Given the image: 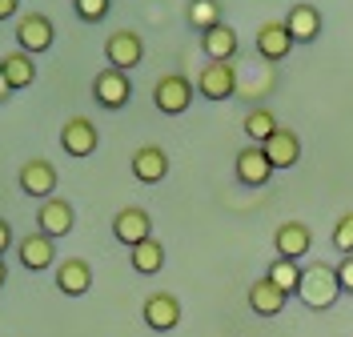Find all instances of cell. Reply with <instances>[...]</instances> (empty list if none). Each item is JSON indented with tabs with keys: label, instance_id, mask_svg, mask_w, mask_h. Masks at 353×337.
I'll use <instances>...</instances> for the list:
<instances>
[{
	"label": "cell",
	"instance_id": "9",
	"mask_svg": "<svg viewBox=\"0 0 353 337\" xmlns=\"http://www.w3.org/2000/svg\"><path fill=\"white\" fill-rule=\"evenodd\" d=\"M52 189H57V169H52L44 157L24 161V165H21V193L37 197V201H48V197H52Z\"/></svg>",
	"mask_w": 353,
	"mask_h": 337
},
{
	"label": "cell",
	"instance_id": "15",
	"mask_svg": "<svg viewBox=\"0 0 353 337\" xmlns=\"http://www.w3.org/2000/svg\"><path fill=\"white\" fill-rule=\"evenodd\" d=\"M165 173H169V153L161 145H141L132 153V177L141 181V185H157Z\"/></svg>",
	"mask_w": 353,
	"mask_h": 337
},
{
	"label": "cell",
	"instance_id": "3",
	"mask_svg": "<svg viewBox=\"0 0 353 337\" xmlns=\"http://www.w3.org/2000/svg\"><path fill=\"white\" fill-rule=\"evenodd\" d=\"M52 41H57V28H52V21L44 12H24L21 21H17V48H24L28 57L48 52Z\"/></svg>",
	"mask_w": 353,
	"mask_h": 337
},
{
	"label": "cell",
	"instance_id": "10",
	"mask_svg": "<svg viewBox=\"0 0 353 337\" xmlns=\"http://www.w3.org/2000/svg\"><path fill=\"white\" fill-rule=\"evenodd\" d=\"M273 249H277V257H285V261H301L309 249H313L309 225L305 221H285L277 233H273Z\"/></svg>",
	"mask_w": 353,
	"mask_h": 337
},
{
	"label": "cell",
	"instance_id": "24",
	"mask_svg": "<svg viewBox=\"0 0 353 337\" xmlns=\"http://www.w3.org/2000/svg\"><path fill=\"white\" fill-rule=\"evenodd\" d=\"M277 129H281V125H277V116H273L269 109H249L245 112V136H249L253 145H265Z\"/></svg>",
	"mask_w": 353,
	"mask_h": 337
},
{
	"label": "cell",
	"instance_id": "1",
	"mask_svg": "<svg viewBox=\"0 0 353 337\" xmlns=\"http://www.w3.org/2000/svg\"><path fill=\"white\" fill-rule=\"evenodd\" d=\"M297 297L305 301L309 309H330L333 301L341 297V281H337V269H333V265H325V261H317V265L301 269V285H297Z\"/></svg>",
	"mask_w": 353,
	"mask_h": 337
},
{
	"label": "cell",
	"instance_id": "12",
	"mask_svg": "<svg viewBox=\"0 0 353 337\" xmlns=\"http://www.w3.org/2000/svg\"><path fill=\"white\" fill-rule=\"evenodd\" d=\"M141 317H145V325H149V329L169 334V329H176V321H181V301H176L173 293H153V297L145 301Z\"/></svg>",
	"mask_w": 353,
	"mask_h": 337
},
{
	"label": "cell",
	"instance_id": "22",
	"mask_svg": "<svg viewBox=\"0 0 353 337\" xmlns=\"http://www.w3.org/2000/svg\"><path fill=\"white\" fill-rule=\"evenodd\" d=\"M0 72L8 76L12 92H17V89H28V85L37 81V61H32L24 48H12V52H4V57H0Z\"/></svg>",
	"mask_w": 353,
	"mask_h": 337
},
{
	"label": "cell",
	"instance_id": "8",
	"mask_svg": "<svg viewBox=\"0 0 353 337\" xmlns=\"http://www.w3.org/2000/svg\"><path fill=\"white\" fill-rule=\"evenodd\" d=\"M97 145H101L97 125H92L88 116H68L65 129H61V149H65L68 157H92Z\"/></svg>",
	"mask_w": 353,
	"mask_h": 337
},
{
	"label": "cell",
	"instance_id": "29",
	"mask_svg": "<svg viewBox=\"0 0 353 337\" xmlns=\"http://www.w3.org/2000/svg\"><path fill=\"white\" fill-rule=\"evenodd\" d=\"M337 281H341V293H353V257H341V265H337Z\"/></svg>",
	"mask_w": 353,
	"mask_h": 337
},
{
	"label": "cell",
	"instance_id": "28",
	"mask_svg": "<svg viewBox=\"0 0 353 337\" xmlns=\"http://www.w3.org/2000/svg\"><path fill=\"white\" fill-rule=\"evenodd\" d=\"M77 4V17L85 24H97V21H105L109 17V8H112V0H72Z\"/></svg>",
	"mask_w": 353,
	"mask_h": 337
},
{
	"label": "cell",
	"instance_id": "4",
	"mask_svg": "<svg viewBox=\"0 0 353 337\" xmlns=\"http://www.w3.org/2000/svg\"><path fill=\"white\" fill-rule=\"evenodd\" d=\"M197 92L205 101H229V96H237V68H233V61H209L197 76Z\"/></svg>",
	"mask_w": 353,
	"mask_h": 337
},
{
	"label": "cell",
	"instance_id": "2",
	"mask_svg": "<svg viewBox=\"0 0 353 337\" xmlns=\"http://www.w3.org/2000/svg\"><path fill=\"white\" fill-rule=\"evenodd\" d=\"M153 105L165 112V116H181V112L193 105V81L181 76V72L161 76V81L153 85Z\"/></svg>",
	"mask_w": 353,
	"mask_h": 337
},
{
	"label": "cell",
	"instance_id": "31",
	"mask_svg": "<svg viewBox=\"0 0 353 337\" xmlns=\"http://www.w3.org/2000/svg\"><path fill=\"white\" fill-rule=\"evenodd\" d=\"M17 12H21V0H0V21H8Z\"/></svg>",
	"mask_w": 353,
	"mask_h": 337
},
{
	"label": "cell",
	"instance_id": "13",
	"mask_svg": "<svg viewBox=\"0 0 353 337\" xmlns=\"http://www.w3.org/2000/svg\"><path fill=\"white\" fill-rule=\"evenodd\" d=\"M269 177H273V161L265 157L261 145H249V149H241V153H237V181H241V185H249V189H261Z\"/></svg>",
	"mask_w": 353,
	"mask_h": 337
},
{
	"label": "cell",
	"instance_id": "23",
	"mask_svg": "<svg viewBox=\"0 0 353 337\" xmlns=\"http://www.w3.org/2000/svg\"><path fill=\"white\" fill-rule=\"evenodd\" d=\"M129 261H132V269L141 273V277L161 273V265H165V245H161L157 237H149V241H141V245L129 249Z\"/></svg>",
	"mask_w": 353,
	"mask_h": 337
},
{
	"label": "cell",
	"instance_id": "17",
	"mask_svg": "<svg viewBox=\"0 0 353 337\" xmlns=\"http://www.w3.org/2000/svg\"><path fill=\"white\" fill-rule=\"evenodd\" d=\"M261 149H265V157L273 161V169H293L301 161V141H297L293 129H277Z\"/></svg>",
	"mask_w": 353,
	"mask_h": 337
},
{
	"label": "cell",
	"instance_id": "27",
	"mask_svg": "<svg viewBox=\"0 0 353 337\" xmlns=\"http://www.w3.org/2000/svg\"><path fill=\"white\" fill-rule=\"evenodd\" d=\"M333 249L345 253V257H353V209L350 213H341L337 225H333Z\"/></svg>",
	"mask_w": 353,
	"mask_h": 337
},
{
	"label": "cell",
	"instance_id": "18",
	"mask_svg": "<svg viewBox=\"0 0 353 337\" xmlns=\"http://www.w3.org/2000/svg\"><path fill=\"white\" fill-rule=\"evenodd\" d=\"M285 301H289V293L277 289L269 277H261V281L249 285V309H253L257 317H277L281 309H285Z\"/></svg>",
	"mask_w": 353,
	"mask_h": 337
},
{
	"label": "cell",
	"instance_id": "33",
	"mask_svg": "<svg viewBox=\"0 0 353 337\" xmlns=\"http://www.w3.org/2000/svg\"><path fill=\"white\" fill-rule=\"evenodd\" d=\"M8 281V265H4V257H0V285Z\"/></svg>",
	"mask_w": 353,
	"mask_h": 337
},
{
	"label": "cell",
	"instance_id": "6",
	"mask_svg": "<svg viewBox=\"0 0 353 337\" xmlns=\"http://www.w3.org/2000/svg\"><path fill=\"white\" fill-rule=\"evenodd\" d=\"M92 96H97V105H105V109H125L132 101L129 72H121V68L97 72V76H92Z\"/></svg>",
	"mask_w": 353,
	"mask_h": 337
},
{
	"label": "cell",
	"instance_id": "25",
	"mask_svg": "<svg viewBox=\"0 0 353 337\" xmlns=\"http://www.w3.org/2000/svg\"><path fill=\"white\" fill-rule=\"evenodd\" d=\"M265 277H269L277 289H285V293H297V285H301V269H297V261H285V257H277Z\"/></svg>",
	"mask_w": 353,
	"mask_h": 337
},
{
	"label": "cell",
	"instance_id": "14",
	"mask_svg": "<svg viewBox=\"0 0 353 337\" xmlns=\"http://www.w3.org/2000/svg\"><path fill=\"white\" fill-rule=\"evenodd\" d=\"M289 48H293V37H289L285 21H265L257 28V57L261 61H285Z\"/></svg>",
	"mask_w": 353,
	"mask_h": 337
},
{
	"label": "cell",
	"instance_id": "21",
	"mask_svg": "<svg viewBox=\"0 0 353 337\" xmlns=\"http://www.w3.org/2000/svg\"><path fill=\"white\" fill-rule=\"evenodd\" d=\"M237 28H229V24L221 21L217 28H209V32H201V52L209 57V61H233L237 57Z\"/></svg>",
	"mask_w": 353,
	"mask_h": 337
},
{
	"label": "cell",
	"instance_id": "11",
	"mask_svg": "<svg viewBox=\"0 0 353 337\" xmlns=\"http://www.w3.org/2000/svg\"><path fill=\"white\" fill-rule=\"evenodd\" d=\"M37 225H41L44 237H68L72 225H77V213H72V205L65 197H48L41 205V213H37Z\"/></svg>",
	"mask_w": 353,
	"mask_h": 337
},
{
	"label": "cell",
	"instance_id": "5",
	"mask_svg": "<svg viewBox=\"0 0 353 337\" xmlns=\"http://www.w3.org/2000/svg\"><path fill=\"white\" fill-rule=\"evenodd\" d=\"M105 61H109V68L129 72V68H137L145 61V41L132 28H121V32H112L109 41H105Z\"/></svg>",
	"mask_w": 353,
	"mask_h": 337
},
{
	"label": "cell",
	"instance_id": "7",
	"mask_svg": "<svg viewBox=\"0 0 353 337\" xmlns=\"http://www.w3.org/2000/svg\"><path fill=\"white\" fill-rule=\"evenodd\" d=\"M112 237L121 241V245H141V241H149L153 237V221H149V213L141 209V205H125L117 217H112Z\"/></svg>",
	"mask_w": 353,
	"mask_h": 337
},
{
	"label": "cell",
	"instance_id": "26",
	"mask_svg": "<svg viewBox=\"0 0 353 337\" xmlns=\"http://www.w3.org/2000/svg\"><path fill=\"white\" fill-rule=\"evenodd\" d=\"M189 24L201 28V32L217 28V24H221V4H217V0H193V4H189Z\"/></svg>",
	"mask_w": 353,
	"mask_h": 337
},
{
	"label": "cell",
	"instance_id": "16",
	"mask_svg": "<svg viewBox=\"0 0 353 337\" xmlns=\"http://www.w3.org/2000/svg\"><path fill=\"white\" fill-rule=\"evenodd\" d=\"M17 257H21L24 269H32V273L48 269V265L57 261L52 237H44V233H28V237H21V241H17Z\"/></svg>",
	"mask_w": 353,
	"mask_h": 337
},
{
	"label": "cell",
	"instance_id": "30",
	"mask_svg": "<svg viewBox=\"0 0 353 337\" xmlns=\"http://www.w3.org/2000/svg\"><path fill=\"white\" fill-rule=\"evenodd\" d=\"M8 245H12V225H8L4 217H0V257L8 253Z\"/></svg>",
	"mask_w": 353,
	"mask_h": 337
},
{
	"label": "cell",
	"instance_id": "20",
	"mask_svg": "<svg viewBox=\"0 0 353 337\" xmlns=\"http://www.w3.org/2000/svg\"><path fill=\"white\" fill-rule=\"evenodd\" d=\"M285 28H289V37H293V45H309L321 32V12L313 4H293L285 17Z\"/></svg>",
	"mask_w": 353,
	"mask_h": 337
},
{
	"label": "cell",
	"instance_id": "32",
	"mask_svg": "<svg viewBox=\"0 0 353 337\" xmlns=\"http://www.w3.org/2000/svg\"><path fill=\"white\" fill-rule=\"evenodd\" d=\"M8 96H12V85H8V76L0 72V101H8Z\"/></svg>",
	"mask_w": 353,
	"mask_h": 337
},
{
	"label": "cell",
	"instance_id": "19",
	"mask_svg": "<svg viewBox=\"0 0 353 337\" xmlns=\"http://www.w3.org/2000/svg\"><path fill=\"white\" fill-rule=\"evenodd\" d=\"M88 285H92V269H88V261H81V257H65V261L57 265V289L65 293V297H81V293H88Z\"/></svg>",
	"mask_w": 353,
	"mask_h": 337
}]
</instances>
